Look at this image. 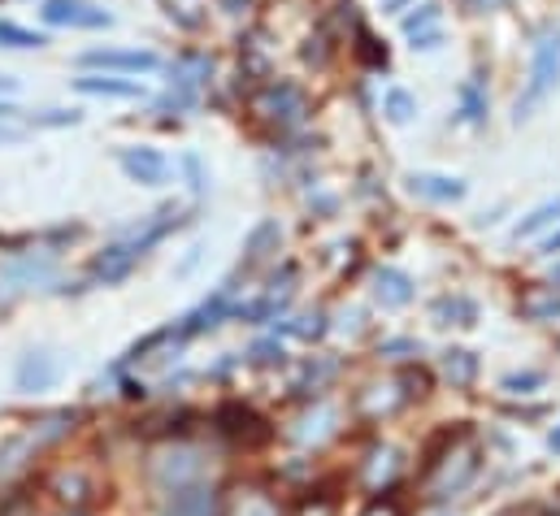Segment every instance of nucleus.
<instances>
[{
    "mask_svg": "<svg viewBox=\"0 0 560 516\" xmlns=\"http://www.w3.org/2000/svg\"><path fill=\"white\" fill-rule=\"evenodd\" d=\"M235 317V300H231V286H218L200 308H191L187 317H183V326H178V339H191V335H200V330H213V326H222V321H231Z\"/></svg>",
    "mask_w": 560,
    "mask_h": 516,
    "instance_id": "obj_12",
    "label": "nucleus"
},
{
    "mask_svg": "<svg viewBox=\"0 0 560 516\" xmlns=\"http://www.w3.org/2000/svg\"><path fill=\"white\" fill-rule=\"evenodd\" d=\"M83 70H118V74H148L161 66L152 48H88L79 57Z\"/></svg>",
    "mask_w": 560,
    "mask_h": 516,
    "instance_id": "obj_10",
    "label": "nucleus"
},
{
    "mask_svg": "<svg viewBox=\"0 0 560 516\" xmlns=\"http://www.w3.org/2000/svg\"><path fill=\"white\" fill-rule=\"evenodd\" d=\"M253 109L270 122V127H300L304 122V114H308V101H304V92L295 87V83H270L266 92H257V101H253Z\"/></svg>",
    "mask_w": 560,
    "mask_h": 516,
    "instance_id": "obj_7",
    "label": "nucleus"
},
{
    "mask_svg": "<svg viewBox=\"0 0 560 516\" xmlns=\"http://www.w3.org/2000/svg\"><path fill=\"white\" fill-rule=\"evenodd\" d=\"M218 516H287V508L266 482L244 478L218 495Z\"/></svg>",
    "mask_w": 560,
    "mask_h": 516,
    "instance_id": "obj_6",
    "label": "nucleus"
},
{
    "mask_svg": "<svg viewBox=\"0 0 560 516\" xmlns=\"http://www.w3.org/2000/svg\"><path fill=\"white\" fill-rule=\"evenodd\" d=\"M183 174H187V187H191L196 196H205V191H209V174H205V165H200V156H196V152H187V156H183Z\"/></svg>",
    "mask_w": 560,
    "mask_h": 516,
    "instance_id": "obj_31",
    "label": "nucleus"
},
{
    "mask_svg": "<svg viewBox=\"0 0 560 516\" xmlns=\"http://www.w3.org/2000/svg\"><path fill=\"white\" fill-rule=\"evenodd\" d=\"M500 387L509 390V395H535V390L544 387V374H539V370H526V374H509Z\"/></svg>",
    "mask_w": 560,
    "mask_h": 516,
    "instance_id": "obj_30",
    "label": "nucleus"
},
{
    "mask_svg": "<svg viewBox=\"0 0 560 516\" xmlns=\"http://www.w3.org/2000/svg\"><path fill=\"white\" fill-rule=\"evenodd\" d=\"M383 114H387L396 127L413 122V118H418V101H413V92H405V87H387V92H383Z\"/></svg>",
    "mask_w": 560,
    "mask_h": 516,
    "instance_id": "obj_27",
    "label": "nucleus"
},
{
    "mask_svg": "<svg viewBox=\"0 0 560 516\" xmlns=\"http://www.w3.org/2000/svg\"><path fill=\"white\" fill-rule=\"evenodd\" d=\"M478 473H482V443H478V434L474 430H447L430 447V456H425L418 495L425 504H443V500L469 491Z\"/></svg>",
    "mask_w": 560,
    "mask_h": 516,
    "instance_id": "obj_1",
    "label": "nucleus"
},
{
    "mask_svg": "<svg viewBox=\"0 0 560 516\" xmlns=\"http://www.w3.org/2000/svg\"><path fill=\"white\" fill-rule=\"evenodd\" d=\"M291 516H335V500H326V495L300 500V504H295V513H291Z\"/></svg>",
    "mask_w": 560,
    "mask_h": 516,
    "instance_id": "obj_32",
    "label": "nucleus"
},
{
    "mask_svg": "<svg viewBox=\"0 0 560 516\" xmlns=\"http://www.w3.org/2000/svg\"><path fill=\"white\" fill-rule=\"evenodd\" d=\"M552 286H560V260L552 265Z\"/></svg>",
    "mask_w": 560,
    "mask_h": 516,
    "instance_id": "obj_42",
    "label": "nucleus"
},
{
    "mask_svg": "<svg viewBox=\"0 0 560 516\" xmlns=\"http://www.w3.org/2000/svg\"><path fill=\"white\" fill-rule=\"evenodd\" d=\"M209 74H213V57H205V52H183V57L170 66V87H183V92H196V96H200V87L209 83Z\"/></svg>",
    "mask_w": 560,
    "mask_h": 516,
    "instance_id": "obj_20",
    "label": "nucleus"
},
{
    "mask_svg": "<svg viewBox=\"0 0 560 516\" xmlns=\"http://www.w3.org/2000/svg\"><path fill=\"white\" fill-rule=\"evenodd\" d=\"M253 361H257V365H275V361H279L282 365V348L275 343V339H266V343L253 348Z\"/></svg>",
    "mask_w": 560,
    "mask_h": 516,
    "instance_id": "obj_35",
    "label": "nucleus"
},
{
    "mask_svg": "<svg viewBox=\"0 0 560 516\" xmlns=\"http://www.w3.org/2000/svg\"><path fill=\"white\" fill-rule=\"evenodd\" d=\"M70 87L79 96H109V101H140L143 96L140 79H105V74H79V79H70Z\"/></svg>",
    "mask_w": 560,
    "mask_h": 516,
    "instance_id": "obj_18",
    "label": "nucleus"
},
{
    "mask_svg": "<svg viewBox=\"0 0 560 516\" xmlns=\"http://www.w3.org/2000/svg\"><path fill=\"white\" fill-rule=\"evenodd\" d=\"M282 335H295V339H322L326 335V317H300V321H287Z\"/></svg>",
    "mask_w": 560,
    "mask_h": 516,
    "instance_id": "obj_29",
    "label": "nucleus"
},
{
    "mask_svg": "<svg viewBox=\"0 0 560 516\" xmlns=\"http://www.w3.org/2000/svg\"><path fill=\"white\" fill-rule=\"evenodd\" d=\"M374 300L383 308H405L413 304V278L400 269H374Z\"/></svg>",
    "mask_w": 560,
    "mask_h": 516,
    "instance_id": "obj_21",
    "label": "nucleus"
},
{
    "mask_svg": "<svg viewBox=\"0 0 560 516\" xmlns=\"http://www.w3.org/2000/svg\"><path fill=\"white\" fill-rule=\"evenodd\" d=\"M335 421H339V412H335V403H326V399H317L313 408H304V412L295 417V425H291L287 434H291L295 443H304V447H317V443H326V438H330V434L339 430Z\"/></svg>",
    "mask_w": 560,
    "mask_h": 516,
    "instance_id": "obj_13",
    "label": "nucleus"
},
{
    "mask_svg": "<svg viewBox=\"0 0 560 516\" xmlns=\"http://www.w3.org/2000/svg\"><path fill=\"white\" fill-rule=\"evenodd\" d=\"M178 222H183V213H178L174 204H170V209H156V213H152L143 226H136L127 239L109 244L101 257L92 260V278H96V282H122V278H127V273L148 257V248H156V244H161Z\"/></svg>",
    "mask_w": 560,
    "mask_h": 516,
    "instance_id": "obj_2",
    "label": "nucleus"
},
{
    "mask_svg": "<svg viewBox=\"0 0 560 516\" xmlns=\"http://www.w3.org/2000/svg\"><path fill=\"white\" fill-rule=\"evenodd\" d=\"M148 473H152V482L165 495L170 491H183V486H200L205 482V452L200 447H187V443H165V447L152 452Z\"/></svg>",
    "mask_w": 560,
    "mask_h": 516,
    "instance_id": "obj_5",
    "label": "nucleus"
},
{
    "mask_svg": "<svg viewBox=\"0 0 560 516\" xmlns=\"http://www.w3.org/2000/svg\"><path fill=\"white\" fill-rule=\"evenodd\" d=\"M0 516H44V513H39V500H35V495H13V500L0 508Z\"/></svg>",
    "mask_w": 560,
    "mask_h": 516,
    "instance_id": "obj_33",
    "label": "nucleus"
},
{
    "mask_svg": "<svg viewBox=\"0 0 560 516\" xmlns=\"http://www.w3.org/2000/svg\"><path fill=\"white\" fill-rule=\"evenodd\" d=\"M400 478H405V452L392 447V443L370 447V456L361 460V491L365 495H387V491L400 486Z\"/></svg>",
    "mask_w": 560,
    "mask_h": 516,
    "instance_id": "obj_8",
    "label": "nucleus"
},
{
    "mask_svg": "<svg viewBox=\"0 0 560 516\" xmlns=\"http://www.w3.org/2000/svg\"><path fill=\"white\" fill-rule=\"evenodd\" d=\"M44 495L57 500L61 508H83L92 500V478L83 469H57L44 478Z\"/></svg>",
    "mask_w": 560,
    "mask_h": 516,
    "instance_id": "obj_15",
    "label": "nucleus"
},
{
    "mask_svg": "<svg viewBox=\"0 0 560 516\" xmlns=\"http://www.w3.org/2000/svg\"><path fill=\"white\" fill-rule=\"evenodd\" d=\"M560 83V26H544L539 39H535V52H530V79L513 105V122L522 127L526 118H535V109L557 92Z\"/></svg>",
    "mask_w": 560,
    "mask_h": 516,
    "instance_id": "obj_4",
    "label": "nucleus"
},
{
    "mask_svg": "<svg viewBox=\"0 0 560 516\" xmlns=\"http://www.w3.org/2000/svg\"><path fill=\"white\" fill-rule=\"evenodd\" d=\"M425 387H430V378H425L421 370H396V374L374 378V383H365V387L357 390L352 412H357V421L378 425V421H387V417L405 412L413 399H421Z\"/></svg>",
    "mask_w": 560,
    "mask_h": 516,
    "instance_id": "obj_3",
    "label": "nucleus"
},
{
    "mask_svg": "<svg viewBox=\"0 0 560 516\" xmlns=\"http://www.w3.org/2000/svg\"><path fill=\"white\" fill-rule=\"evenodd\" d=\"M361 516H400V508H396V504H370Z\"/></svg>",
    "mask_w": 560,
    "mask_h": 516,
    "instance_id": "obj_36",
    "label": "nucleus"
},
{
    "mask_svg": "<svg viewBox=\"0 0 560 516\" xmlns=\"http://www.w3.org/2000/svg\"><path fill=\"white\" fill-rule=\"evenodd\" d=\"M39 17L48 26H74V31H109L114 26V13L92 0H44Z\"/></svg>",
    "mask_w": 560,
    "mask_h": 516,
    "instance_id": "obj_9",
    "label": "nucleus"
},
{
    "mask_svg": "<svg viewBox=\"0 0 560 516\" xmlns=\"http://www.w3.org/2000/svg\"><path fill=\"white\" fill-rule=\"evenodd\" d=\"M44 44H48V35H39V31H31V26H18V22L0 17V48H18V52H26V48H44Z\"/></svg>",
    "mask_w": 560,
    "mask_h": 516,
    "instance_id": "obj_28",
    "label": "nucleus"
},
{
    "mask_svg": "<svg viewBox=\"0 0 560 516\" xmlns=\"http://www.w3.org/2000/svg\"><path fill=\"white\" fill-rule=\"evenodd\" d=\"M560 222V191L552 200H544L539 209H530L517 226H513V239H535V235H544V231H552Z\"/></svg>",
    "mask_w": 560,
    "mask_h": 516,
    "instance_id": "obj_22",
    "label": "nucleus"
},
{
    "mask_svg": "<svg viewBox=\"0 0 560 516\" xmlns=\"http://www.w3.org/2000/svg\"><path fill=\"white\" fill-rule=\"evenodd\" d=\"M548 447H552V452H557V456H560V425H557V430H552V434H548Z\"/></svg>",
    "mask_w": 560,
    "mask_h": 516,
    "instance_id": "obj_41",
    "label": "nucleus"
},
{
    "mask_svg": "<svg viewBox=\"0 0 560 516\" xmlns=\"http://www.w3.org/2000/svg\"><path fill=\"white\" fill-rule=\"evenodd\" d=\"M161 4H165V0H161Z\"/></svg>",
    "mask_w": 560,
    "mask_h": 516,
    "instance_id": "obj_43",
    "label": "nucleus"
},
{
    "mask_svg": "<svg viewBox=\"0 0 560 516\" xmlns=\"http://www.w3.org/2000/svg\"><path fill=\"white\" fill-rule=\"evenodd\" d=\"M13 114H18V109H13V105H9V101H0V122H9V118H13Z\"/></svg>",
    "mask_w": 560,
    "mask_h": 516,
    "instance_id": "obj_40",
    "label": "nucleus"
},
{
    "mask_svg": "<svg viewBox=\"0 0 560 516\" xmlns=\"http://www.w3.org/2000/svg\"><path fill=\"white\" fill-rule=\"evenodd\" d=\"M522 317L526 321H552V317H560V286H548L539 295H526L522 300Z\"/></svg>",
    "mask_w": 560,
    "mask_h": 516,
    "instance_id": "obj_26",
    "label": "nucleus"
},
{
    "mask_svg": "<svg viewBox=\"0 0 560 516\" xmlns=\"http://www.w3.org/2000/svg\"><path fill=\"white\" fill-rule=\"evenodd\" d=\"M57 374H61V365H57V356H52V352H26V356L18 361V370H13V383H18V390L35 395V390L52 387V383H57Z\"/></svg>",
    "mask_w": 560,
    "mask_h": 516,
    "instance_id": "obj_16",
    "label": "nucleus"
},
{
    "mask_svg": "<svg viewBox=\"0 0 560 516\" xmlns=\"http://www.w3.org/2000/svg\"><path fill=\"white\" fill-rule=\"evenodd\" d=\"M118 165L140 187H165V178H170V161L156 148H122L118 152Z\"/></svg>",
    "mask_w": 560,
    "mask_h": 516,
    "instance_id": "obj_11",
    "label": "nucleus"
},
{
    "mask_svg": "<svg viewBox=\"0 0 560 516\" xmlns=\"http://www.w3.org/2000/svg\"><path fill=\"white\" fill-rule=\"evenodd\" d=\"M443 374L452 378V387H469V383L478 378V356L465 352V348H452V352L443 356Z\"/></svg>",
    "mask_w": 560,
    "mask_h": 516,
    "instance_id": "obj_25",
    "label": "nucleus"
},
{
    "mask_svg": "<svg viewBox=\"0 0 560 516\" xmlns=\"http://www.w3.org/2000/svg\"><path fill=\"white\" fill-rule=\"evenodd\" d=\"M156 516H218V491H209L205 482L200 486L170 491Z\"/></svg>",
    "mask_w": 560,
    "mask_h": 516,
    "instance_id": "obj_17",
    "label": "nucleus"
},
{
    "mask_svg": "<svg viewBox=\"0 0 560 516\" xmlns=\"http://www.w3.org/2000/svg\"><path fill=\"white\" fill-rule=\"evenodd\" d=\"M18 92V79H9V74H0V96H13Z\"/></svg>",
    "mask_w": 560,
    "mask_h": 516,
    "instance_id": "obj_38",
    "label": "nucleus"
},
{
    "mask_svg": "<svg viewBox=\"0 0 560 516\" xmlns=\"http://www.w3.org/2000/svg\"><path fill=\"white\" fill-rule=\"evenodd\" d=\"M544 253H560V226L552 235H544Z\"/></svg>",
    "mask_w": 560,
    "mask_h": 516,
    "instance_id": "obj_37",
    "label": "nucleus"
},
{
    "mask_svg": "<svg viewBox=\"0 0 560 516\" xmlns=\"http://www.w3.org/2000/svg\"><path fill=\"white\" fill-rule=\"evenodd\" d=\"M74 122H79L74 109H70V114H66V109H48V114L35 118V127H74Z\"/></svg>",
    "mask_w": 560,
    "mask_h": 516,
    "instance_id": "obj_34",
    "label": "nucleus"
},
{
    "mask_svg": "<svg viewBox=\"0 0 560 516\" xmlns=\"http://www.w3.org/2000/svg\"><path fill=\"white\" fill-rule=\"evenodd\" d=\"M409 191L421 200H434V204H456L465 200V178H452V174H409Z\"/></svg>",
    "mask_w": 560,
    "mask_h": 516,
    "instance_id": "obj_19",
    "label": "nucleus"
},
{
    "mask_svg": "<svg viewBox=\"0 0 560 516\" xmlns=\"http://www.w3.org/2000/svg\"><path fill=\"white\" fill-rule=\"evenodd\" d=\"M434 321L439 326H474L478 321V304L465 295H443L434 300Z\"/></svg>",
    "mask_w": 560,
    "mask_h": 516,
    "instance_id": "obj_23",
    "label": "nucleus"
},
{
    "mask_svg": "<svg viewBox=\"0 0 560 516\" xmlns=\"http://www.w3.org/2000/svg\"><path fill=\"white\" fill-rule=\"evenodd\" d=\"M400 31H405V39L413 48H439L443 44V9L434 0H425L413 13L400 17Z\"/></svg>",
    "mask_w": 560,
    "mask_h": 516,
    "instance_id": "obj_14",
    "label": "nucleus"
},
{
    "mask_svg": "<svg viewBox=\"0 0 560 516\" xmlns=\"http://www.w3.org/2000/svg\"><path fill=\"white\" fill-rule=\"evenodd\" d=\"M409 0H383V13H400Z\"/></svg>",
    "mask_w": 560,
    "mask_h": 516,
    "instance_id": "obj_39",
    "label": "nucleus"
},
{
    "mask_svg": "<svg viewBox=\"0 0 560 516\" xmlns=\"http://www.w3.org/2000/svg\"><path fill=\"white\" fill-rule=\"evenodd\" d=\"M456 101H460V122H469V127H482L487 122V92L474 79L456 87Z\"/></svg>",
    "mask_w": 560,
    "mask_h": 516,
    "instance_id": "obj_24",
    "label": "nucleus"
}]
</instances>
